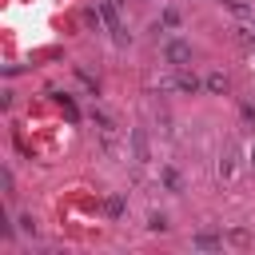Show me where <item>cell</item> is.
Masks as SVG:
<instances>
[{"label":"cell","mask_w":255,"mask_h":255,"mask_svg":"<svg viewBox=\"0 0 255 255\" xmlns=\"http://www.w3.org/2000/svg\"><path fill=\"white\" fill-rule=\"evenodd\" d=\"M207 92L223 96V92H227V76H223V72H211V76H207Z\"/></svg>","instance_id":"cell-3"},{"label":"cell","mask_w":255,"mask_h":255,"mask_svg":"<svg viewBox=\"0 0 255 255\" xmlns=\"http://www.w3.org/2000/svg\"><path fill=\"white\" fill-rule=\"evenodd\" d=\"M147 227H151V231H167V215H163V211H151V215H147Z\"/></svg>","instance_id":"cell-6"},{"label":"cell","mask_w":255,"mask_h":255,"mask_svg":"<svg viewBox=\"0 0 255 255\" xmlns=\"http://www.w3.org/2000/svg\"><path fill=\"white\" fill-rule=\"evenodd\" d=\"M131 147H135V159H147V139H143V131H131Z\"/></svg>","instance_id":"cell-5"},{"label":"cell","mask_w":255,"mask_h":255,"mask_svg":"<svg viewBox=\"0 0 255 255\" xmlns=\"http://www.w3.org/2000/svg\"><path fill=\"white\" fill-rule=\"evenodd\" d=\"M163 24H171V28H175V24H179V12H175V8H163Z\"/></svg>","instance_id":"cell-9"},{"label":"cell","mask_w":255,"mask_h":255,"mask_svg":"<svg viewBox=\"0 0 255 255\" xmlns=\"http://www.w3.org/2000/svg\"><path fill=\"white\" fill-rule=\"evenodd\" d=\"M175 72H179V76H175V88H179L183 96H195V92H199V76L187 72V68H175Z\"/></svg>","instance_id":"cell-2"},{"label":"cell","mask_w":255,"mask_h":255,"mask_svg":"<svg viewBox=\"0 0 255 255\" xmlns=\"http://www.w3.org/2000/svg\"><path fill=\"white\" fill-rule=\"evenodd\" d=\"M195 247H219L215 235H195Z\"/></svg>","instance_id":"cell-8"},{"label":"cell","mask_w":255,"mask_h":255,"mask_svg":"<svg viewBox=\"0 0 255 255\" xmlns=\"http://www.w3.org/2000/svg\"><path fill=\"white\" fill-rule=\"evenodd\" d=\"M163 183H167L171 191H179V171H175V167H163Z\"/></svg>","instance_id":"cell-7"},{"label":"cell","mask_w":255,"mask_h":255,"mask_svg":"<svg viewBox=\"0 0 255 255\" xmlns=\"http://www.w3.org/2000/svg\"><path fill=\"white\" fill-rule=\"evenodd\" d=\"M219 175H223V179H231V175H235V151H231V147H227V151H223V159H219Z\"/></svg>","instance_id":"cell-4"},{"label":"cell","mask_w":255,"mask_h":255,"mask_svg":"<svg viewBox=\"0 0 255 255\" xmlns=\"http://www.w3.org/2000/svg\"><path fill=\"white\" fill-rule=\"evenodd\" d=\"M163 64H171V68H187V64H191V40L171 36V40L163 44Z\"/></svg>","instance_id":"cell-1"}]
</instances>
